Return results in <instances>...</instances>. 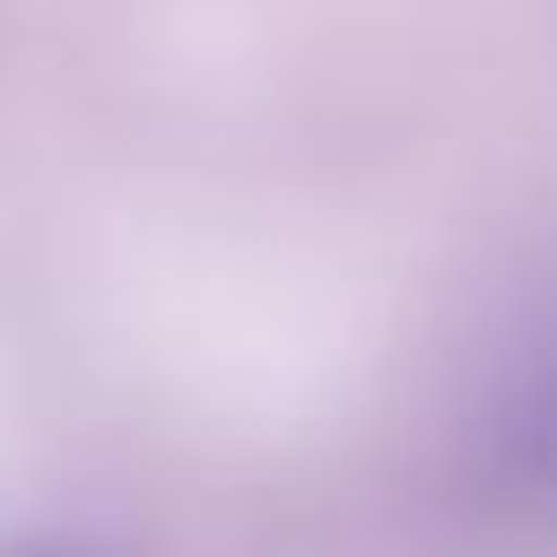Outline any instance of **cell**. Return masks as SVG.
<instances>
[{
    "mask_svg": "<svg viewBox=\"0 0 557 557\" xmlns=\"http://www.w3.org/2000/svg\"><path fill=\"white\" fill-rule=\"evenodd\" d=\"M470 496L513 540H557V296L496 348L470 400Z\"/></svg>",
    "mask_w": 557,
    "mask_h": 557,
    "instance_id": "cell-1",
    "label": "cell"
}]
</instances>
